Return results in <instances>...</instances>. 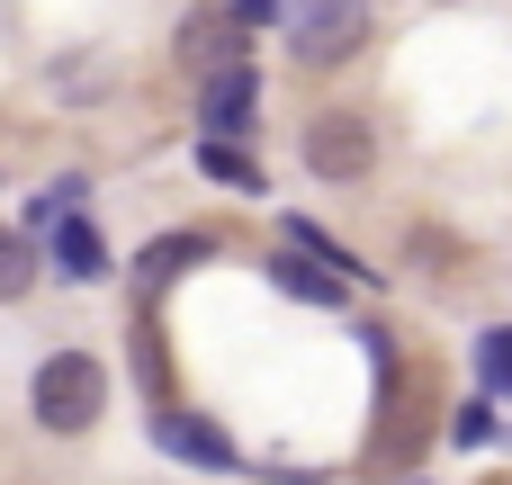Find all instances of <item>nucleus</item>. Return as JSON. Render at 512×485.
I'll return each instance as SVG.
<instances>
[{
    "label": "nucleus",
    "instance_id": "1",
    "mask_svg": "<svg viewBox=\"0 0 512 485\" xmlns=\"http://www.w3.org/2000/svg\"><path fill=\"white\" fill-rule=\"evenodd\" d=\"M27 414H36L54 441L90 432V423L108 414V369H99L90 351H54V360L36 369V387H27Z\"/></svg>",
    "mask_w": 512,
    "mask_h": 485
},
{
    "label": "nucleus",
    "instance_id": "2",
    "mask_svg": "<svg viewBox=\"0 0 512 485\" xmlns=\"http://www.w3.org/2000/svg\"><path fill=\"white\" fill-rule=\"evenodd\" d=\"M369 45V0H297L288 9V54L306 72H333Z\"/></svg>",
    "mask_w": 512,
    "mask_h": 485
},
{
    "label": "nucleus",
    "instance_id": "3",
    "mask_svg": "<svg viewBox=\"0 0 512 485\" xmlns=\"http://www.w3.org/2000/svg\"><path fill=\"white\" fill-rule=\"evenodd\" d=\"M369 162H378V135H369V117H351V108H324V117L306 126V171H315V180H369Z\"/></svg>",
    "mask_w": 512,
    "mask_h": 485
},
{
    "label": "nucleus",
    "instance_id": "4",
    "mask_svg": "<svg viewBox=\"0 0 512 485\" xmlns=\"http://www.w3.org/2000/svg\"><path fill=\"white\" fill-rule=\"evenodd\" d=\"M144 432H153V450H162V459H180V468H207V477H225V468H234L225 423H207V414H189V405H153V414H144Z\"/></svg>",
    "mask_w": 512,
    "mask_h": 485
},
{
    "label": "nucleus",
    "instance_id": "5",
    "mask_svg": "<svg viewBox=\"0 0 512 485\" xmlns=\"http://www.w3.org/2000/svg\"><path fill=\"white\" fill-rule=\"evenodd\" d=\"M180 63L207 81V72H225V63H243V18H225V9H189L180 18Z\"/></svg>",
    "mask_w": 512,
    "mask_h": 485
},
{
    "label": "nucleus",
    "instance_id": "6",
    "mask_svg": "<svg viewBox=\"0 0 512 485\" xmlns=\"http://www.w3.org/2000/svg\"><path fill=\"white\" fill-rule=\"evenodd\" d=\"M252 99H261V81H252V63H225V72H207V126L216 135H243L252 126Z\"/></svg>",
    "mask_w": 512,
    "mask_h": 485
},
{
    "label": "nucleus",
    "instance_id": "7",
    "mask_svg": "<svg viewBox=\"0 0 512 485\" xmlns=\"http://www.w3.org/2000/svg\"><path fill=\"white\" fill-rule=\"evenodd\" d=\"M54 279H81V288L108 279V243H99L90 216H63V225H54Z\"/></svg>",
    "mask_w": 512,
    "mask_h": 485
},
{
    "label": "nucleus",
    "instance_id": "8",
    "mask_svg": "<svg viewBox=\"0 0 512 485\" xmlns=\"http://www.w3.org/2000/svg\"><path fill=\"white\" fill-rule=\"evenodd\" d=\"M270 279H279L288 297H306V306H342V288H351V279H333L324 261H306V252H288V243L270 252Z\"/></svg>",
    "mask_w": 512,
    "mask_h": 485
},
{
    "label": "nucleus",
    "instance_id": "9",
    "mask_svg": "<svg viewBox=\"0 0 512 485\" xmlns=\"http://www.w3.org/2000/svg\"><path fill=\"white\" fill-rule=\"evenodd\" d=\"M198 171H207L216 189H243V198H261V162H252L243 144H225V135H207V144H198Z\"/></svg>",
    "mask_w": 512,
    "mask_h": 485
},
{
    "label": "nucleus",
    "instance_id": "10",
    "mask_svg": "<svg viewBox=\"0 0 512 485\" xmlns=\"http://www.w3.org/2000/svg\"><path fill=\"white\" fill-rule=\"evenodd\" d=\"M36 270H45L36 234H0V306H18V297L36 288Z\"/></svg>",
    "mask_w": 512,
    "mask_h": 485
},
{
    "label": "nucleus",
    "instance_id": "11",
    "mask_svg": "<svg viewBox=\"0 0 512 485\" xmlns=\"http://www.w3.org/2000/svg\"><path fill=\"white\" fill-rule=\"evenodd\" d=\"M189 261H207V234H162V243H144L135 270H144V279H180Z\"/></svg>",
    "mask_w": 512,
    "mask_h": 485
},
{
    "label": "nucleus",
    "instance_id": "12",
    "mask_svg": "<svg viewBox=\"0 0 512 485\" xmlns=\"http://www.w3.org/2000/svg\"><path fill=\"white\" fill-rule=\"evenodd\" d=\"M477 378H486V396H512V324H495L477 342Z\"/></svg>",
    "mask_w": 512,
    "mask_h": 485
},
{
    "label": "nucleus",
    "instance_id": "13",
    "mask_svg": "<svg viewBox=\"0 0 512 485\" xmlns=\"http://www.w3.org/2000/svg\"><path fill=\"white\" fill-rule=\"evenodd\" d=\"M450 432H459V441H468V450H477V441H486V432H495V405H486V396H477V405H459V423H450Z\"/></svg>",
    "mask_w": 512,
    "mask_h": 485
},
{
    "label": "nucleus",
    "instance_id": "14",
    "mask_svg": "<svg viewBox=\"0 0 512 485\" xmlns=\"http://www.w3.org/2000/svg\"><path fill=\"white\" fill-rule=\"evenodd\" d=\"M270 9H279V0H243V18H270Z\"/></svg>",
    "mask_w": 512,
    "mask_h": 485
}]
</instances>
